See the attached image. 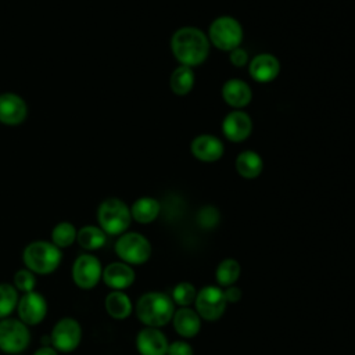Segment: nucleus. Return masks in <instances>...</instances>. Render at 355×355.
Here are the masks:
<instances>
[{
  "label": "nucleus",
  "instance_id": "1",
  "mask_svg": "<svg viewBox=\"0 0 355 355\" xmlns=\"http://www.w3.org/2000/svg\"><path fill=\"white\" fill-rule=\"evenodd\" d=\"M208 36L196 26L179 28L171 39V50L180 65L197 67L201 65L209 54Z\"/></svg>",
  "mask_w": 355,
  "mask_h": 355
},
{
  "label": "nucleus",
  "instance_id": "2",
  "mask_svg": "<svg viewBox=\"0 0 355 355\" xmlns=\"http://www.w3.org/2000/svg\"><path fill=\"white\" fill-rule=\"evenodd\" d=\"M139 320L146 327H162L172 320L175 304L171 295L161 291L144 293L135 306Z\"/></svg>",
  "mask_w": 355,
  "mask_h": 355
},
{
  "label": "nucleus",
  "instance_id": "3",
  "mask_svg": "<svg viewBox=\"0 0 355 355\" xmlns=\"http://www.w3.org/2000/svg\"><path fill=\"white\" fill-rule=\"evenodd\" d=\"M62 252L51 241L36 240L29 243L22 251V261L26 269L35 275H50L61 263Z\"/></svg>",
  "mask_w": 355,
  "mask_h": 355
},
{
  "label": "nucleus",
  "instance_id": "4",
  "mask_svg": "<svg viewBox=\"0 0 355 355\" xmlns=\"http://www.w3.org/2000/svg\"><path fill=\"white\" fill-rule=\"evenodd\" d=\"M97 222L105 234L121 236L130 226V208L119 198H107L98 205Z\"/></svg>",
  "mask_w": 355,
  "mask_h": 355
},
{
  "label": "nucleus",
  "instance_id": "5",
  "mask_svg": "<svg viewBox=\"0 0 355 355\" xmlns=\"http://www.w3.org/2000/svg\"><path fill=\"white\" fill-rule=\"evenodd\" d=\"M207 36L209 43L216 49L222 51H232L239 47L243 40V28L236 18L222 15L211 22Z\"/></svg>",
  "mask_w": 355,
  "mask_h": 355
},
{
  "label": "nucleus",
  "instance_id": "6",
  "mask_svg": "<svg viewBox=\"0 0 355 355\" xmlns=\"http://www.w3.org/2000/svg\"><path fill=\"white\" fill-rule=\"evenodd\" d=\"M118 258L129 265H141L151 257V244L137 232L122 233L114 245Z\"/></svg>",
  "mask_w": 355,
  "mask_h": 355
},
{
  "label": "nucleus",
  "instance_id": "7",
  "mask_svg": "<svg viewBox=\"0 0 355 355\" xmlns=\"http://www.w3.org/2000/svg\"><path fill=\"white\" fill-rule=\"evenodd\" d=\"M31 343L28 326L19 319H0V351L6 354H21Z\"/></svg>",
  "mask_w": 355,
  "mask_h": 355
},
{
  "label": "nucleus",
  "instance_id": "8",
  "mask_svg": "<svg viewBox=\"0 0 355 355\" xmlns=\"http://www.w3.org/2000/svg\"><path fill=\"white\" fill-rule=\"evenodd\" d=\"M51 347L58 352L75 351L82 340V326L73 318H61L51 329L50 333Z\"/></svg>",
  "mask_w": 355,
  "mask_h": 355
},
{
  "label": "nucleus",
  "instance_id": "9",
  "mask_svg": "<svg viewBox=\"0 0 355 355\" xmlns=\"http://www.w3.org/2000/svg\"><path fill=\"white\" fill-rule=\"evenodd\" d=\"M71 276L75 286H78L79 288H94L103 276V266L100 259L92 254L79 255L72 263Z\"/></svg>",
  "mask_w": 355,
  "mask_h": 355
},
{
  "label": "nucleus",
  "instance_id": "10",
  "mask_svg": "<svg viewBox=\"0 0 355 355\" xmlns=\"http://www.w3.org/2000/svg\"><path fill=\"white\" fill-rule=\"evenodd\" d=\"M196 311L201 319L216 320L219 319L226 309V300L223 295V288L218 286H205L197 291L194 301Z\"/></svg>",
  "mask_w": 355,
  "mask_h": 355
},
{
  "label": "nucleus",
  "instance_id": "11",
  "mask_svg": "<svg viewBox=\"0 0 355 355\" xmlns=\"http://www.w3.org/2000/svg\"><path fill=\"white\" fill-rule=\"evenodd\" d=\"M18 319L26 326H36L47 315V301L37 291L24 293L17 304Z\"/></svg>",
  "mask_w": 355,
  "mask_h": 355
},
{
  "label": "nucleus",
  "instance_id": "12",
  "mask_svg": "<svg viewBox=\"0 0 355 355\" xmlns=\"http://www.w3.org/2000/svg\"><path fill=\"white\" fill-rule=\"evenodd\" d=\"M223 136L233 143H241L252 132V119L243 110H233L222 121Z\"/></svg>",
  "mask_w": 355,
  "mask_h": 355
},
{
  "label": "nucleus",
  "instance_id": "13",
  "mask_svg": "<svg viewBox=\"0 0 355 355\" xmlns=\"http://www.w3.org/2000/svg\"><path fill=\"white\" fill-rule=\"evenodd\" d=\"M190 151L201 162H216L222 158L225 147L219 137L204 133L191 140Z\"/></svg>",
  "mask_w": 355,
  "mask_h": 355
},
{
  "label": "nucleus",
  "instance_id": "14",
  "mask_svg": "<svg viewBox=\"0 0 355 355\" xmlns=\"http://www.w3.org/2000/svg\"><path fill=\"white\" fill-rule=\"evenodd\" d=\"M28 115L25 100L11 92L0 94V122L8 126L19 125Z\"/></svg>",
  "mask_w": 355,
  "mask_h": 355
},
{
  "label": "nucleus",
  "instance_id": "15",
  "mask_svg": "<svg viewBox=\"0 0 355 355\" xmlns=\"http://www.w3.org/2000/svg\"><path fill=\"white\" fill-rule=\"evenodd\" d=\"M169 341L158 327H144L136 336V348L140 355H166Z\"/></svg>",
  "mask_w": 355,
  "mask_h": 355
},
{
  "label": "nucleus",
  "instance_id": "16",
  "mask_svg": "<svg viewBox=\"0 0 355 355\" xmlns=\"http://www.w3.org/2000/svg\"><path fill=\"white\" fill-rule=\"evenodd\" d=\"M248 72L255 82L268 83L277 78L280 72V62L273 54L261 53L250 60Z\"/></svg>",
  "mask_w": 355,
  "mask_h": 355
},
{
  "label": "nucleus",
  "instance_id": "17",
  "mask_svg": "<svg viewBox=\"0 0 355 355\" xmlns=\"http://www.w3.org/2000/svg\"><path fill=\"white\" fill-rule=\"evenodd\" d=\"M136 279L135 269L132 265L125 263L122 261L111 262L105 268H103L101 280L112 290H121L130 287Z\"/></svg>",
  "mask_w": 355,
  "mask_h": 355
},
{
  "label": "nucleus",
  "instance_id": "18",
  "mask_svg": "<svg viewBox=\"0 0 355 355\" xmlns=\"http://www.w3.org/2000/svg\"><path fill=\"white\" fill-rule=\"evenodd\" d=\"M222 97L225 103L232 108L241 110L250 104L252 98V90L247 82L233 78L223 83Z\"/></svg>",
  "mask_w": 355,
  "mask_h": 355
},
{
  "label": "nucleus",
  "instance_id": "19",
  "mask_svg": "<svg viewBox=\"0 0 355 355\" xmlns=\"http://www.w3.org/2000/svg\"><path fill=\"white\" fill-rule=\"evenodd\" d=\"M172 323L179 336L183 338H191L198 334L201 329V318L196 309L189 306H180L172 316Z\"/></svg>",
  "mask_w": 355,
  "mask_h": 355
},
{
  "label": "nucleus",
  "instance_id": "20",
  "mask_svg": "<svg viewBox=\"0 0 355 355\" xmlns=\"http://www.w3.org/2000/svg\"><path fill=\"white\" fill-rule=\"evenodd\" d=\"M104 308L111 318L118 320L126 319L133 311V305L129 295L121 290H111L107 294L104 300Z\"/></svg>",
  "mask_w": 355,
  "mask_h": 355
},
{
  "label": "nucleus",
  "instance_id": "21",
  "mask_svg": "<svg viewBox=\"0 0 355 355\" xmlns=\"http://www.w3.org/2000/svg\"><path fill=\"white\" fill-rule=\"evenodd\" d=\"M234 168L240 176L245 179H255L261 175L263 169V161L258 153L252 150H245L237 155Z\"/></svg>",
  "mask_w": 355,
  "mask_h": 355
},
{
  "label": "nucleus",
  "instance_id": "22",
  "mask_svg": "<svg viewBox=\"0 0 355 355\" xmlns=\"http://www.w3.org/2000/svg\"><path fill=\"white\" fill-rule=\"evenodd\" d=\"M159 212H161V204L154 197H140L130 207L132 219L143 225L151 223L153 220H155Z\"/></svg>",
  "mask_w": 355,
  "mask_h": 355
},
{
  "label": "nucleus",
  "instance_id": "23",
  "mask_svg": "<svg viewBox=\"0 0 355 355\" xmlns=\"http://www.w3.org/2000/svg\"><path fill=\"white\" fill-rule=\"evenodd\" d=\"M194 82H196V76H194L193 68L186 65H179L178 68H175L169 78L171 90L176 96L189 94L194 87Z\"/></svg>",
  "mask_w": 355,
  "mask_h": 355
},
{
  "label": "nucleus",
  "instance_id": "24",
  "mask_svg": "<svg viewBox=\"0 0 355 355\" xmlns=\"http://www.w3.org/2000/svg\"><path fill=\"white\" fill-rule=\"evenodd\" d=\"M78 244L87 251H94L101 247H104L107 241V234L100 226L94 225H86L78 230L76 234Z\"/></svg>",
  "mask_w": 355,
  "mask_h": 355
},
{
  "label": "nucleus",
  "instance_id": "25",
  "mask_svg": "<svg viewBox=\"0 0 355 355\" xmlns=\"http://www.w3.org/2000/svg\"><path fill=\"white\" fill-rule=\"evenodd\" d=\"M240 273H241L240 263L233 258H226L218 265L215 270V279L220 287H229L239 280Z\"/></svg>",
  "mask_w": 355,
  "mask_h": 355
},
{
  "label": "nucleus",
  "instance_id": "26",
  "mask_svg": "<svg viewBox=\"0 0 355 355\" xmlns=\"http://www.w3.org/2000/svg\"><path fill=\"white\" fill-rule=\"evenodd\" d=\"M78 230L71 222H60L51 230V243L60 250L72 245L76 241Z\"/></svg>",
  "mask_w": 355,
  "mask_h": 355
},
{
  "label": "nucleus",
  "instance_id": "27",
  "mask_svg": "<svg viewBox=\"0 0 355 355\" xmlns=\"http://www.w3.org/2000/svg\"><path fill=\"white\" fill-rule=\"evenodd\" d=\"M18 290L10 283H0V319L8 318L18 304Z\"/></svg>",
  "mask_w": 355,
  "mask_h": 355
},
{
  "label": "nucleus",
  "instance_id": "28",
  "mask_svg": "<svg viewBox=\"0 0 355 355\" xmlns=\"http://www.w3.org/2000/svg\"><path fill=\"white\" fill-rule=\"evenodd\" d=\"M197 297V288L190 282H180L172 290V301L179 306H189L194 304Z\"/></svg>",
  "mask_w": 355,
  "mask_h": 355
},
{
  "label": "nucleus",
  "instance_id": "29",
  "mask_svg": "<svg viewBox=\"0 0 355 355\" xmlns=\"http://www.w3.org/2000/svg\"><path fill=\"white\" fill-rule=\"evenodd\" d=\"M12 286L21 291V293H29V291H33L35 287H36V275L24 268V269H19L15 272L14 275V279H12Z\"/></svg>",
  "mask_w": 355,
  "mask_h": 355
},
{
  "label": "nucleus",
  "instance_id": "30",
  "mask_svg": "<svg viewBox=\"0 0 355 355\" xmlns=\"http://www.w3.org/2000/svg\"><path fill=\"white\" fill-rule=\"evenodd\" d=\"M197 220L201 227L212 229L219 223V211L212 205L202 207L197 215Z\"/></svg>",
  "mask_w": 355,
  "mask_h": 355
},
{
  "label": "nucleus",
  "instance_id": "31",
  "mask_svg": "<svg viewBox=\"0 0 355 355\" xmlns=\"http://www.w3.org/2000/svg\"><path fill=\"white\" fill-rule=\"evenodd\" d=\"M166 355H194V351L189 343L183 340H178V341L169 343Z\"/></svg>",
  "mask_w": 355,
  "mask_h": 355
},
{
  "label": "nucleus",
  "instance_id": "32",
  "mask_svg": "<svg viewBox=\"0 0 355 355\" xmlns=\"http://www.w3.org/2000/svg\"><path fill=\"white\" fill-rule=\"evenodd\" d=\"M229 58H230V62L234 67H244L250 62L248 61V53L245 51V49H243L240 46L233 49L232 51H229Z\"/></svg>",
  "mask_w": 355,
  "mask_h": 355
},
{
  "label": "nucleus",
  "instance_id": "33",
  "mask_svg": "<svg viewBox=\"0 0 355 355\" xmlns=\"http://www.w3.org/2000/svg\"><path fill=\"white\" fill-rule=\"evenodd\" d=\"M223 295H225V300H226L227 304H234V302H239L241 300L243 293L239 287H236L233 284V286H229V287L223 288Z\"/></svg>",
  "mask_w": 355,
  "mask_h": 355
},
{
  "label": "nucleus",
  "instance_id": "34",
  "mask_svg": "<svg viewBox=\"0 0 355 355\" xmlns=\"http://www.w3.org/2000/svg\"><path fill=\"white\" fill-rule=\"evenodd\" d=\"M33 355H58V351L51 345H42L35 351Z\"/></svg>",
  "mask_w": 355,
  "mask_h": 355
}]
</instances>
